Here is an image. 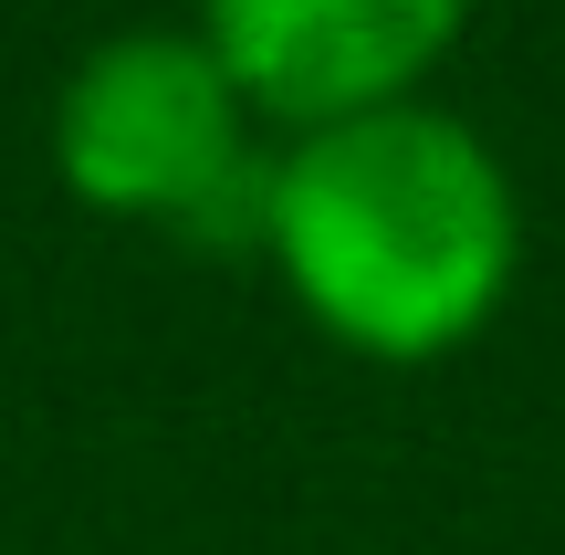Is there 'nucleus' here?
I'll list each match as a JSON object with an SVG mask.
<instances>
[{
  "instance_id": "3",
  "label": "nucleus",
  "mask_w": 565,
  "mask_h": 555,
  "mask_svg": "<svg viewBox=\"0 0 565 555\" xmlns=\"http://www.w3.org/2000/svg\"><path fill=\"white\" fill-rule=\"evenodd\" d=\"M189 21L231 63L252 116L273 137H303L429 95L450 42L471 32V0H200Z\"/></svg>"
},
{
  "instance_id": "1",
  "label": "nucleus",
  "mask_w": 565,
  "mask_h": 555,
  "mask_svg": "<svg viewBox=\"0 0 565 555\" xmlns=\"http://www.w3.org/2000/svg\"><path fill=\"white\" fill-rule=\"evenodd\" d=\"M263 263L366 367H440L524 284V189L471 116L408 95L273 147Z\"/></svg>"
},
{
  "instance_id": "2",
  "label": "nucleus",
  "mask_w": 565,
  "mask_h": 555,
  "mask_svg": "<svg viewBox=\"0 0 565 555\" xmlns=\"http://www.w3.org/2000/svg\"><path fill=\"white\" fill-rule=\"evenodd\" d=\"M273 126L231 84V63L200 42V21H126L84 42L53 84V179L74 210L126 231L263 252Z\"/></svg>"
}]
</instances>
